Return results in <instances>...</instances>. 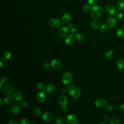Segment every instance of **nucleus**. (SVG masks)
<instances>
[{
    "instance_id": "obj_1",
    "label": "nucleus",
    "mask_w": 124,
    "mask_h": 124,
    "mask_svg": "<svg viewBox=\"0 0 124 124\" xmlns=\"http://www.w3.org/2000/svg\"><path fill=\"white\" fill-rule=\"evenodd\" d=\"M67 91L69 95L73 98H78L81 95V91L78 87L75 85L68 86Z\"/></svg>"
},
{
    "instance_id": "obj_2",
    "label": "nucleus",
    "mask_w": 124,
    "mask_h": 124,
    "mask_svg": "<svg viewBox=\"0 0 124 124\" xmlns=\"http://www.w3.org/2000/svg\"><path fill=\"white\" fill-rule=\"evenodd\" d=\"M103 14V8L99 5H95L91 7V16L94 19L100 18Z\"/></svg>"
},
{
    "instance_id": "obj_3",
    "label": "nucleus",
    "mask_w": 124,
    "mask_h": 124,
    "mask_svg": "<svg viewBox=\"0 0 124 124\" xmlns=\"http://www.w3.org/2000/svg\"><path fill=\"white\" fill-rule=\"evenodd\" d=\"M49 25L53 29H58L62 25L61 20L57 17H53L49 19L48 21Z\"/></svg>"
},
{
    "instance_id": "obj_4",
    "label": "nucleus",
    "mask_w": 124,
    "mask_h": 124,
    "mask_svg": "<svg viewBox=\"0 0 124 124\" xmlns=\"http://www.w3.org/2000/svg\"><path fill=\"white\" fill-rule=\"evenodd\" d=\"M73 79V76L71 72H66L64 73L62 77V82L65 85H69Z\"/></svg>"
},
{
    "instance_id": "obj_5",
    "label": "nucleus",
    "mask_w": 124,
    "mask_h": 124,
    "mask_svg": "<svg viewBox=\"0 0 124 124\" xmlns=\"http://www.w3.org/2000/svg\"><path fill=\"white\" fill-rule=\"evenodd\" d=\"M65 120L68 124H78V118L74 113H70L67 115L66 117Z\"/></svg>"
},
{
    "instance_id": "obj_6",
    "label": "nucleus",
    "mask_w": 124,
    "mask_h": 124,
    "mask_svg": "<svg viewBox=\"0 0 124 124\" xmlns=\"http://www.w3.org/2000/svg\"><path fill=\"white\" fill-rule=\"evenodd\" d=\"M13 99L16 104H21L23 102V96L22 93L19 92H16L13 94Z\"/></svg>"
},
{
    "instance_id": "obj_7",
    "label": "nucleus",
    "mask_w": 124,
    "mask_h": 124,
    "mask_svg": "<svg viewBox=\"0 0 124 124\" xmlns=\"http://www.w3.org/2000/svg\"><path fill=\"white\" fill-rule=\"evenodd\" d=\"M3 91L7 96H11L14 93V89L11 84H6L3 87Z\"/></svg>"
},
{
    "instance_id": "obj_8",
    "label": "nucleus",
    "mask_w": 124,
    "mask_h": 124,
    "mask_svg": "<svg viewBox=\"0 0 124 124\" xmlns=\"http://www.w3.org/2000/svg\"><path fill=\"white\" fill-rule=\"evenodd\" d=\"M42 120L46 122H51L53 119V115L50 111H46L44 112L42 116Z\"/></svg>"
},
{
    "instance_id": "obj_9",
    "label": "nucleus",
    "mask_w": 124,
    "mask_h": 124,
    "mask_svg": "<svg viewBox=\"0 0 124 124\" xmlns=\"http://www.w3.org/2000/svg\"><path fill=\"white\" fill-rule=\"evenodd\" d=\"M117 21L116 18L113 16H110L108 17L107 21V26L111 29L114 28L117 25Z\"/></svg>"
},
{
    "instance_id": "obj_10",
    "label": "nucleus",
    "mask_w": 124,
    "mask_h": 124,
    "mask_svg": "<svg viewBox=\"0 0 124 124\" xmlns=\"http://www.w3.org/2000/svg\"><path fill=\"white\" fill-rule=\"evenodd\" d=\"M50 65L53 69L56 70H59L62 68V64L61 62L58 60L53 59L50 62Z\"/></svg>"
},
{
    "instance_id": "obj_11",
    "label": "nucleus",
    "mask_w": 124,
    "mask_h": 124,
    "mask_svg": "<svg viewBox=\"0 0 124 124\" xmlns=\"http://www.w3.org/2000/svg\"><path fill=\"white\" fill-rule=\"evenodd\" d=\"M94 104L96 107L99 108H102L106 106L107 101L105 99L101 98L96 99L94 101Z\"/></svg>"
},
{
    "instance_id": "obj_12",
    "label": "nucleus",
    "mask_w": 124,
    "mask_h": 124,
    "mask_svg": "<svg viewBox=\"0 0 124 124\" xmlns=\"http://www.w3.org/2000/svg\"><path fill=\"white\" fill-rule=\"evenodd\" d=\"M44 90L45 93L47 94H51L55 93L56 91V87L52 84H48L45 86Z\"/></svg>"
},
{
    "instance_id": "obj_13",
    "label": "nucleus",
    "mask_w": 124,
    "mask_h": 124,
    "mask_svg": "<svg viewBox=\"0 0 124 124\" xmlns=\"http://www.w3.org/2000/svg\"><path fill=\"white\" fill-rule=\"evenodd\" d=\"M107 13L109 15H113L116 13V9L114 6L112 4H108L105 7Z\"/></svg>"
},
{
    "instance_id": "obj_14",
    "label": "nucleus",
    "mask_w": 124,
    "mask_h": 124,
    "mask_svg": "<svg viewBox=\"0 0 124 124\" xmlns=\"http://www.w3.org/2000/svg\"><path fill=\"white\" fill-rule=\"evenodd\" d=\"M68 29L67 28V27L63 26L62 27H61L59 28V29L58 31V35L60 37H64L67 35V34L68 33Z\"/></svg>"
},
{
    "instance_id": "obj_15",
    "label": "nucleus",
    "mask_w": 124,
    "mask_h": 124,
    "mask_svg": "<svg viewBox=\"0 0 124 124\" xmlns=\"http://www.w3.org/2000/svg\"><path fill=\"white\" fill-rule=\"evenodd\" d=\"M75 36L72 34H69L65 36L64 41L65 43L68 45H72L75 42Z\"/></svg>"
},
{
    "instance_id": "obj_16",
    "label": "nucleus",
    "mask_w": 124,
    "mask_h": 124,
    "mask_svg": "<svg viewBox=\"0 0 124 124\" xmlns=\"http://www.w3.org/2000/svg\"><path fill=\"white\" fill-rule=\"evenodd\" d=\"M36 99L40 103L44 102L46 99V94L45 92L42 91L38 92L36 94Z\"/></svg>"
},
{
    "instance_id": "obj_17",
    "label": "nucleus",
    "mask_w": 124,
    "mask_h": 124,
    "mask_svg": "<svg viewBox=\"0 0 124 124\" xmlns=\"http://www.w3.org/2000/svg\"><path fill=\"white\" fill-rule=\"evenodd\" d=\"M58 102L61 106H66L68 103V98L66 96L61 95L58 98Z\"/></svg>"
},
{
    "instance_id": "obj_18",
    "label": "nucleus",
    "mask_w": 124,
    "mask_h": 124,
    "mask_svg": "<svg viewBox=\"0 0 124 124\" xmlns=\"http://www.w3.org/2000/svg\"><path fill=\"white\" fill-rule=\"evenodd\" d=\"M14 105L10 108V112L13 114H17L21 111V107L19 105Z\"/></svg>"
},
{
    "instance_id": "obj_19",
    "label": "nucleus",
    "mask_w": 124,
    "mask_h": 124,
    "mask_svg": "<svg viewBox=\"0 0 124 124\" xmlns=\"http://www.w3.org/2000/svg\"><path fill=\"white\" fill-rule=\"evenodd\" d=\"M71 18V15L68 13H64L62 16V21L64 23H68Z\"/></svg>"
},
{
    "instance_id": "obj_20",
    "label": "nucleus",
    "mask_w": 124,
    "mask_h": 124,
    "mask_svg": "<svg viewBox=\"0 0 124 124\" xmlns=\"http://www.w3.org/2000/svg\"><path fill=\"white\" fill-rule=\"evenodd\" d=\"M100 32L103 34H107L109 32L108 27L105 24H102L100 28Z\"/></svg>"
},
{
    "instance_id": "obj_21",
    "label": "nucleus",
    "mask_w": 124,
    "mask_h": 124,
    "mask_svg": "<svg viewBox=\"0 0 124 124\" xmlns=\"http://www.w3.org/2000/svg\"><path fill=\"white\" fill-rule=\"evenodd\" d=\"M117 68L120 70H124V59H121L119 60L116 63Z\"/></svg>"
},
{
    "instance_id": "obj_22",
    "label": "nucleus",
    "mask_w": 124,
    "mask_h": 124,
    "mask_svg": "<svg viewBox=\"0 0 124 124\" xmlns=\"http://www.w3.org/2000/svg\"><path fill=\"white\" fill-rule=\"evenodd\" d=\"M12 56L11 53L9 50H5L2 54V58L4 60L6 61H8L10 59L11 57Z\"/></svg>"
},
{
    "instance_id": "obj_23",
    "label": "nucleus",
    "mask_w": 124,
    "mask_h": 124,
    "mask_svg": "<svg viewBox=\"0 0 124 124\" xmlns=\"http://www.w3.org/2000/svg\"><path fill=\"white\" fill-rule=\"evenodd\" d=\"M117 7L120 11L124 10V0H119L117 3Z\"/></svg>"
},
{
    "instance_id": "obj_24",
    "label": "nucleus",
    "mask_w": 124,
    "mask_h": 124,
    "mask_svg": "<svg viewBox=\"0 0 124 124\" xmlns=\"http://www.w3.org/2000/svg\"><path fill=\"white\" fill-rule=\"evenodd\" d=\"M120 123V119L118 117L116 116H114L111 118L109 121V124H119Z\"/></svg>"
},
{
    "instance_id": "obj_25",
    "label": "nucleus",
    "mask_w": 124,
    "mask_h": 124,
    "mask_svg": "<svg viewBox=\"0 0 124 124\" xmlns=\"http://www.w3.org/2000/svg\"><path fill=\"white\" fill-rule=\"evenodd\" d=\"M92 27L94 29H97L100 27V23L97 20H93L91 23Z\"/></svg>"
},
{
    "instance_id": "obj_26",
    "label": "nucleus",
    "mask_w": 124,
    "mask_h": 124,
    "mask_svg": "<svg viewBox=\"0 0 124 124\" xmlns=\"http://www.w3.org/2000/svg\"><path fill=\"white\" fill-rule=\"evenodd\" d=\"M117 35L121 38H124V29L120 28L118 29L116 31Z\"/></svg>"
},
{
    "instance_id": "obj_27",
    "label": "nucleus",
    "mask_w": 124,
    "mask_h": 124,
    "mask_svg": "<svg viewBox=\"0 0 124 124\" xmlns=\"http://www.w3.org/2000/svg\"><path fill=\"white\" fill-rule=\"evenodd\" d=\"M75 37L77 40L79 41H82L84 39V36L82 33L78 32V33L75 35Z\"/></svg>"
},
{
    "instance_id": "obj_28",
    "label": "nucleus",
    "mask_w": 124,
    "mask_h": 124,
    "mask_svg": "<svg viewBox=\"0 0 124 124\" xmlns=\"http://www.w3.org/2000/svg\"><path fill=\"white\" fill-rule=\"evenodd\" d=\"M13 99L10 96H7V97H6L5 98H4V100H3V101H4V103L6 104V105H10L12 102H13Z\"/></svg>"
},
{
    "instance_id": "obj_29",
    "label": "nucleus",
    "mask_w": 124,
    "mask_h": 124,
    "mask_svg": "<svg viewBox=\"0 0 124 124\" xmlns=\"http://www.w3.org/2000/svg\"><path fill=\"white\" fill-rule=\"evenodd\" d=\"M33 113L37 117H40L42 115V110L40 108H36L34 109L33 110Z\"/></svg>"
},
{
    "instance_id": "obj_30",
    "label": "nucleus",
    "mask_w": 124,
    "mask_h": 124,
    "mask_svg": "<svg viewBox=\"0 0 124 124\" xmlns=\"http://www.w3.org/2000/svg\"><path fill=\"white\" fill-rule=\"evenodd\" d=\"M113 54V52L112 50H108L107 52L105 55V57L106 59H109L110 58Z\"/></svg>"
},
{
    "instance_id": "obj_31",
    "label": "nucleus",
    "mask_w": 124,
    "mask_h": 124,
    "mask_svg": "<svg viewBox=\"0 0 124 124\" xmlns=\"http://www.w3.org/2000/svg\"><path fill=\"white\" fill-rule=\"evenodd\" d=\"M64 123V120L62 117H58L55 120V123L57 124H62Z\"/></svg>"
},
{
    "instance_id": "obj_32",
    "label": "nucleus",
    "mask_w": 124,
    "mask_h": 124,
    "mask_svg": "<svg viewBox=\"0 0 124 124\" xmlns=\"http://www.w3.org/2000/svg\"><path fill=\"white\" fill-rule=\"evenodd\" d=\"M91 7L90 5V4H85L83 5V10L85 12H89V11H91Z\"/></svg>"
},
{
    "instance_id": "obj_33",
    "label": "nucleus",
    "mask_w": 124,
    "mask_h": 124,
    "mask_svg": "<svg viewBox=\"0 0 124 124\" xmlns=\"http://www.w3.org/2000/svg\"><path fill=\"white\" fill-rule=\"evenodd\" d=\"M36 88H37V89L41 90H42V89H44L45 86H44V84L43 83L39 82L36 84Z\"/></svg>"
},
{
    "instance_id": "obj_34",
    "label": "nucleus",
    "mask_w": 124,
    "mask_h": 124,
    "mask_svg": "<svg viewBox=\"0 0 124 124\" xmlns=\"http://www.w3.org/2000/svg\"><path fill=\"white\" fill-rule=\"evenodd\" d=\"M20 123L21 124H29L30 122L28 119L24 118L21 119L20 121Z\"/></svg>"
},
{
    "instance_id": "obj_35",
    "label": "nucleus",
    "mask_w": 124,
    "mask_h": 124,
    "mask_svg": "<svg viewBox=\"0 0 124 124\" xmlns=\"http://www.w3.org/2000/svg\"><path fill=\"white\" fill-rule=\"evenodd\" d=\"M18 122L15 119H10L8 121V124H18Z\"/></svg>"
},
{
    "instance_id": "obj_36",
    "label": "nucleus",
    "mask_w": 124,
    "mask_h": 124,
    "mask_svg": "<svg viewBox=\"0 0 124 124\" xmlns=\"http://www.w3.org/2000/svg\"><path fill=\"white\" fill-rule=\"evenodd\" d=\"M106 110L108 112H111L113 110V107L111 105H106Z\"/></svg>"
},
{
    "instance_id": "obj_37",
    "label": "nucleus",
    "mask_w": 124,
    "mask_h": 124,
    "mask_svg": "<svg viewBox=\"0 0 124 124\" xmlns=\"http://www.w3.org/2000/svg\"><path fill=\"white\" fill-rule=\"evenodd\" d=\"M50 66H51V65H50V63H49L48 62H45L44 63V64H43V67H44L45 69H48L50 67Z\"/></svg>"
},
{
    "instance_id": "obj_38",
    "label": "nucleus",
    "mask_w": 124,
    "mask_h": 124,
    "mask_svg": "<svg viewBox=\"0 0 124 124\" xmlns=\"http://www.w3.org/2000/svg\"><path fill=\"white\" fill-rule=\"evenodd\" d=\"M116 16L118 19H121L124 16V14L122 12H118L117 13Z\"/></svg>"
},
{
    "instance_id": "obj_39",
    "label": "nucleus",
    "mask_w": 124,
    "mask_h": 124,
    "mask_svg": "<svg viewBox=\"0 0 124 124\" xmlns=\"http://www.w3.org/2000/svg\"><path fill=\"white\" fill-rule=\"evenodd\" d=\"M71 33L73 35H76L78 33V30L76 28L73 27L72 29H71Z\"/></svg>"
},
{
    "instance_id": "obj_40",
    "label": "nucleus",
    "mask_w": 124,
    "mask_h": 124,
    "mask_svg": "<svg viewBox=\"0 0 124 124\" xmlns=\"http://www.w3.org/2000/svg\"><path fill=\"white\" fill-rule=\"evenodd\" d=\"M8 80V78H7L6 77H2V78H1V82L3 84H6V83H7Z\"/></svg>"
},
{
    "instance_id": "obj_41",
    "label": "nucleus",
    "mask_w": 124,
    "mask_h": 124,
    "mask_svg": "<svg viewBox=\"0 0 124 124\" xmlns=\"http://www.w3.org/2000/svg\"><path fill=\"white\" fill-rule=\"evenodd\" d=\"M22 107H24V108H27L29 107V104L27 101H23L22 102Z\"/></svg>"
},
{
    "instance_id": "obj_42",
    "label": "nucleus",
    "mask_w": 124,
    "mask_h": 124,
    "mask_svg": "<svg viewBox=\"0 0 124 124\" xmlns=\"http://www.w3.org/2000/svg\"><path fill=\"white\" fill-rule=\"evenodd\" d=\"M97 1V0H87L88 2L89 3V4H91V5L95 4L96 3Z\"/></svg>"
},
{
    "instance_id": "obj_43",
    "label": "nucleus",
    "mask_w": 124,
    "mask_h": 124,
    "mask_svg": "<svg viewBox=\"0 0 124 124\" xmlns=\"http://www.w3.org/2000/svg\"><path fill=\"white\" fill-rule=\"evenodd\" d=\"M74 27V25L72 23H69L67 25V28L68 29V30H71Z\"/></svg>"
},
{
    "instance_id": "obj_44",
    "label": "nucleus",
    "mask_w": 124,
    "mask_h": 124,
    "mask_svg": "<svg viewBox=\"0 0 124 124\" xmlns=\"http://www.w3.org/2000/svg\"><path fill=\"white\" fill-rule=\"evenodd\" d=\"M4 59H3L2 58H0V67L2 66L3 65H4Z\"/></svg>"
},
{
    "instance_id": "obj_45",
    "label": "nucleus",
    "mask_w": 124,
    "mask_h": 124,
    "mask_svg": "<svg viewBox=\"0 0 124 124\" xmlns=\"http://www.w3.org/2000/svg\"><path fill=\"white\" fill-rule=\"evenodd\" d=\"M103 121H104V122H107V121L108 120V116H107V115L104 116L103 117Z\"/></svg>"
},
{
    "instance_id": "obj_46",
    "label": "nucleus",
    "mask_w": 124,
    "mask_h": 124,
    "mask_svg": "<svg viewBox=\"0 0 124 124\" xmlns=\"http://www.w3.org/2000/svg\"><path fill=\"white\" fill-rule=\"evenodd\" d=\"M119 108L120 109V110L121 111H124V104H121L120 107H119Z\"/></svg>"
},
{
    "instance_id": "obj_47",
    "label": "nucleus",
    "mask_w": 124,
    "mask_h": 124,
    "mask_svg": "<svg viewBox=\"0 0 124 124\" xmlns=\"http://www.w3.org/2000/svg\"><path fill=\"white\" fill-rule=\"evenodd\" d=\"M66 90L64 88H63L61 89V92L62 93H66Z\"/></svg>"
},
{
    "instance_id": "obj_48",
    "label": "nucleus",
    "mask_w": 124,
    "mask_h": 124,
    "mask_svg": "<svg viewBox=\"0 0 124 124\" xmlns=\"http://www.w3.org/2000/svg\"><path fill=\"white\" fill-rule=\"evenodd\" d=\"M3 102H4V101L2 100L1 98H0V107H1L2 106Z\"/></svg>"
},
{
    "instance_id": "obj_49",
    "label": "nucleus",
    "mask_w": 124,
    "mask_h": 124,
    "mask_svg": "<svg viewBox=\"0 0 124 124\" xmlns=\"http://www.w3.org/2000/svg\"><path fill=\"white\" fill-rule=\"evenodd\" d=\"M63 110H64V111H66V110H67V109H68V108H67V107H66V106H63V107H62V108Z\"/></svg>"
},
{
    "instance_id": "obj_50",
    "label": "nucleus",
    "mask_w": 124,
    "mask_h": 124,
    "mask_svg": "<svg viewBox=\"0 0 124 124\" xmlns=\"http://www.w3.org/2000/svg\"><path fill=\"white\" fill-rule=\"evenodd\" d=\"M3 84L1 82H0V90H1V89H2V87H3Z\"/></svg>"
},
{
    "instance_id": "obj_51",
    "label": "nucleus",
    "mask_w": 124,
    "mask_h": 124,
    "mask_svg": "<svg viewBox=\"0 0 124 124\" xmlns=\"http://www.w3.org/2000/svg\"><path fill=\"white\" fill-rule=\"evenodd\" d=\"M4 65L6 67H8V66H9V64H8V63H4Z\"/></svg>"
},
{
    "instance_id": "obj_52",
    "label": "nucleus",
    "mask_w": 124,
    "mask_h": 124,
    "mask_svg": "<svg viewBox=\"0 0 124 124\" xmlns=\"http://www.w3.org/2000/svg\"><path fill=\"white\" fill-rule=\"evenodd\" d=\"M106 124V123L105 122H102V123H100V124Z\"/></svg>"
},
{
    "instance_id": "obj_53",
    "label": "nucleus",
    "mask_w": 124,
    "mask_h": 124,
    "mask_svg": "<svg viewBox=\"0 0 124 124\" xmlns=\"http://www.w3.org/2000/svg\"><path fill=\"white\" fill-rule=\"evenodd\" d=\"M123 27H124V25H123Z\"/></svg>"
}]
</instances>
